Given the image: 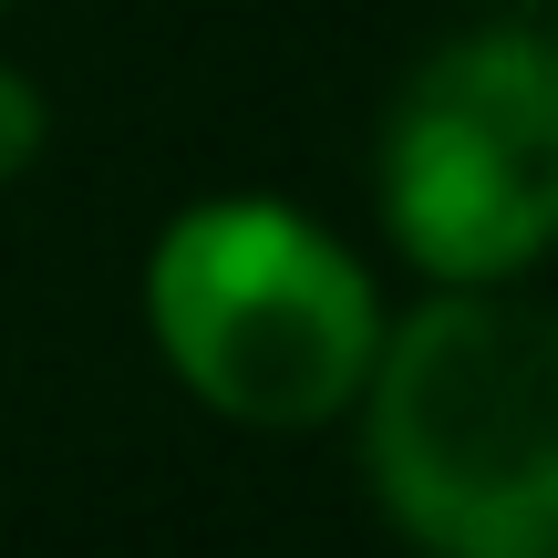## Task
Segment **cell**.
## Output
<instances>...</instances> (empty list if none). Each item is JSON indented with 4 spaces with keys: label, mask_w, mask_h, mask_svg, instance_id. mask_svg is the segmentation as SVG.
<instances>
[{
    "label": "cell",
    "mask_w": 558,
    "mask_h": 558,
    "mask_svg": "<svg viewBox=\"0 0 558 558\" xmlns=\"http://www.w3.org/2000/svg\"><path fill=\"white\" fill-rule=\"evenodd\" d=\"M32 156H41V94L11 73V62H0V186H11Z\"/></svg>",
    "instance_id": "277c9868"
},
{
    "label": "cell",
    "mask_w": 558,
    "mask_h": 558,
    "mask_svg": "<svg viewBox=\"0 0 558 558\" xmlns=\"http://www.w3.org/2000/svg\"><path fill=\"white\" fill-rule=\"evenodd\" d=\"M145 320L197 403L279 435L331 424L383 352L373 279L269 197H218L166 228L145 269Z\"/></svg>",
    "instance_id": "7a4b0ae2"
},
{
    "label": "cell",
    "mask_w": 558,
    "mask_h": 558,
    "mask_svg": "<svg viewBox=\"0 0 558 558\" xmlns=\"http://www.w3.org/2000/svg\"><path fill=\"white\" fill-rule=\"evenodd\" d=\"M383 218L403 259L486 290L558 248V41L465 32L383 124Z\"/></svg>",
    "instance_id": "3957f363"
},
{
    "label": "cell",
    "mask_w": 558,
    "mask_h": 558,
    "mask_svg": "<svg viewBox=\"0 0 558 558\" xmlns=\"http://www.w3.org/2000/svg\"><path fill=\"white\" fill-rule=\"evenodd\" d=\"M373 486L435 558H558V311L456 290L362 373Z\"/></svg>",
    "instance_id": "6da1fadb"
}]
</instances>
